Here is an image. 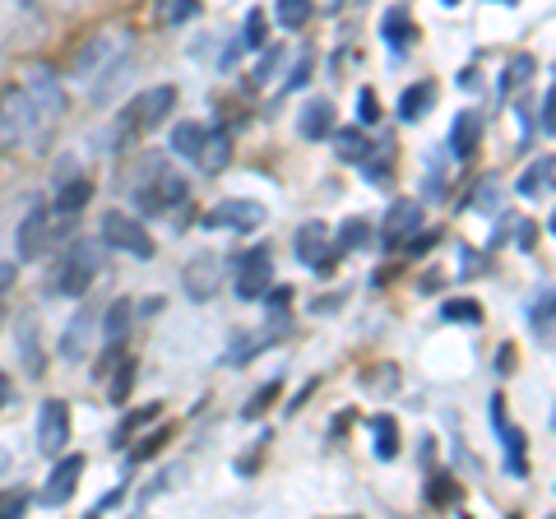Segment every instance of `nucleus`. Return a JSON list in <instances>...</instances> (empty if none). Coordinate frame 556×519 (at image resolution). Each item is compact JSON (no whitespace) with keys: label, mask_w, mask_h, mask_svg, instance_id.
<instances>
[{"label":"nucleus","mask_w":556,"mask_h":519,"mask_svg":"<svg viewBox=\"0 0 556 519\" xmlns=\"http://www.w3.org/2000/svg\"><path fill=\"white\" fill-rule=\"evenodd\" d=\"M422 232V204L417 200H394L390 210H386V246L390 251H399V246H408V241Z\"/></svg>","instance_id":"obj_13"},{"label":"nucleus","mask_w":556,"mask_h":519,"mask_svg":"<svg viewBox=\"0 0 556 519\" xmlns=\"http://www.w3.org/2000/svg\"><path fill=\"white\" fill-rule=\"evenodd\" d=\"M445 320H468V325H478V320H482V306H473V302H445Z\"/></svg>","instance_id":"obj_41"},{"label":"nucleus","mask_w":556,"mask_h":519,"mask_svg":"<svg viewBox=\"0 0 556 519\" xmlns=\"http://www.w3.org/2000/svg\"><path fill=\"white\" fill-rule=\"evenodd\" d=\"M380 33H386V42L394 47V56H408L413 42H417V24H413V14L404 5H390L386 10V20H380Z\"/></svg>","instance_id":"obj_18"},{"label":"nucleus","mask_w":556,"mask_h":519,"mask_svg":"<svg viewBox=\"0 0 556 519\" xmlns=\"http://www.w3.org/2000/svg\"><path fill=\"white\" fill-rule=\"evenodd\" d=\"M278 61H283V47H269V51H265V56H260V65H255V71H251V84H255V89H265V84L274 79V71H278Z\"/></svg>","instance_id":"obj_37"},{"label":"nucleus","mask_w":556,"mask_h":519,"mask_svg":"<svg viewBox=\"0 0 556 519\" xmlns=\"http://www.w3.org/2000/svg\"><path fill=\"white\" fill-rule=\"evenodd\" d=\"M274 288V251L269 246H251L237 260V298L241 302H260Z\"/></svg>","instance_id":"obj_9"},{"label":"nucleus","mask_w":556,"mask_h":519,"mask_svg":"<svg viewBox=\"0 0 556 519\" xmlns=\"http://www.w3.org/2000/svg\"><path fill=\"white\" fill-rule=\"evenodd\" d=\"M306 20H311L306 0H278V24H283V28H302Z\"/></svg>","instance_id":"obj_36"},{"label":"nucleus","mask_w":556,"mask_h":519,"mask_svg":"<svg viewBox=\"0 0 556 519\" xmlns=\"http://www.w3.org/2000/svg\"><path fill=\"white\" fill-rule=\"evenodd\" d=\"M204 130H208V126H200V121H177V126H172V135H167L172 153H181V159L195 163V153H200V144H204Z\"/></svg>","instance_id":"obj_24"},{"label":"nucleus","mask_w":556,"mask_h":519,"mask_svg":"<svg viewBox=\"0 0 556 519\" xmlns=\"http://www.w3.org/2000/svg\"><path fill=\"white\" fill-rule=\"evenodd\" d=\"M112 376H116V380L108 385V400H112V404H126V394H130V385H135V362H121Z\"/></svg>","instance_id":"obj_35"},{"label":"nucleus","mask_w":556,"mask_h":519,"mask_svg":"<svg viewBox=\"0 0 556 519\" xmlns=\"http://www.w3.org/2000/svg\"><path fill=\"white\" fill-rule=\"evenodd\" d=\"M265 204L260 200H223L214 204L204 218H200V228H214V232H255V228H265Z\"/></svg>","instance_id":"obj_8"},{"label":"nucleus","mask_w":556,"mask_h":519,"mask_svg":"<svg viewBox=\"0 0 556 519\" xmlns=\"http://www.w3.org/2000/svg\"><path fill=\"white\" fill-rule=\"evenodd\" d=\"M510 228H515V232H510V237H515V246H525V251H529V246H533V237H538L533 223H529V218H510Z\"/></svg>","instance_id":"obj_44"},{"label":"nucleus","mask_w":556,"mask_h":519,"mask_svg":"<svg viewBox=\"0 0 556 519\" xmlns=\"http://www.w3.org/2000/svg\"><path fill=\"white\" fill-rule=\"evenodd\" d=\"M51 214L47 210H33L24 223H20V232H14V251H20V260H38L47 251V241L56 237V228H47Z\"/></svg>","instance_id":"obj_15"},{"label":"nucleus","mask_w":556,"mask_h":519,"mask_svg":"<svg viewBox=\"0 0 556 519\" xmlns=\"http://www.w3.org/2000/svg\"><path fill=\"white\" fill-rule=\"evenodd\" d=\"M241 51H265V10H251L247 14V28H241Z\"/></svg>","instance_id":"obj_31"},{"label":"nucleus","mask_w":556,"mask_h":519,"mask_svg":"<svg viewBox=\"0 0 556 519\" xmlns=\"http://www.w3.org/2000/svg\"><path fill=\"white\" fill-rule=\"evenodd\" d=\"M496 200H501V177H482L478 195H468L464 204H468V210H496Z\"/></svg>","instance_id":"obj_34"},{"label":"nucleus","mask_w":556,"mask_h":519,"mask_svg":"<svg viewBox=\"0 0 556 519\" xmlns=\"http://www.w3.org/2000/svg\"><path fill=\"white\" fill-rule=\"evenodd\" d=\"M130 28H121V24H102L98 33H89L79 47H75V61H70V79H79V84H89V89H98L102 79H108L116 65H126L130 61Z\"/></svg>","instance_id":"obj_2"},{"label":"nucleus","mask_w":556,"mask_h":519,"mask_svg":"<svg viewBox=\"0 0 556 519\" xmlns=\"http://www.w3.org/2000/svg\"><path fill=\"white\" fill-rule=\"evenodd\" d=\"M274 400H278V380H269V385H265V390H260V394H255V400L247 404V418H260V413H265V408H269Z\"/></svg>","instance_id":"obj_43"},{"label":"nucleus","mask_w":556,"mask_h":519,"mask_svg":"<svg viewBox=\"0 0 556 519\" xmlns=\"http://www.w3.org/2000/svg\"><path fill=\"white\" fill-rule=\"evenodd\" d=\"M459 89H478V71H459Z\"/></svg>","instance_id":"obj_49"},{"label":"nucleus","mask_w":556,"mask_h":519,"mask_svg":"<svg viewBox=\"0 0 556 519\" xmlns=\"http://www.w3.org/2000/svg\"><path fill=\"white\" fill-rule=\"evenodd\" d=\"M0 320H5V302H0Z\"/></svg>","instance_id":"obj_52"},{"label":"nucleus","mask_w":556,"mask_h":519,"mask_svg":"<svg viewBox=\"0 0 556 519\" xmlns=\"http://www.w3.org/2000/svg\"><path fill=\"white\" fill-rule=\"evenodd\" d=\"M357 112H362V116H357L362 126H376V121H380V102H376L371 89H362V93H357Z\"/></svg>","instance_id":"obj_42"},{"label":"nucleus","mask_w":556,"mask_h":519,"mask_svg":"<svg viewBox=\"0 0 556 519\" xmlns=\"http://www.w3.org/2000/svg\"><path fill=\"white\" fill-rule=\"evenodd\" d=\"M367 218H348L343 223V232H339V241H334V251H357V246H367Z\"/></svg>","instance_id":"obj_32"},{"label":"nucleus","mask_w":556,"mask_h":519,"mask_svg":"<svg viewBox=\"0 0 556 519\" xmlns=\"http://www.w3.org/2000/svg\"><path fill=\"white\" fill-rule=\"evenodd\" d=\"M159 445H167V427H159V431H153V436L139 441V445H135V459H149Z\"/></svg>","instance_id":"obj_45"},{"label":"nucleus","mask_w":556,"mask_h":519,"mask_svg":"<svg viewBox=\"0 0 556 519\" xmlns=\"http://www.w3.org/2000/svg\"><path fill=\"white\" fill-rule=\"evenodd\" d=\"M390 167H394V144H371V153H367V163H362V172H367L371 181H386V177H390Z\"/></svg>","instance_id":"obj_30"},{"label":"nucleus","mask_w":556,"mask_h":519,"mask_svg":"<svg viewBox=\"0 0 556 519\" xmlns=\"http://www.w3.org/2000/svg\"><path fill=\"white\" fill-rule=\"evenodd\" d=\"M298 130H302V140H329L339 126H334V102L329 98H311L302 116H298Z\"/></svg>","instance_id":"obj_17"},{"label":"nucleus","mask_w":556,"mask_h":519,"mask_svg":"<svg viewBox=\"0 0 556 519\" xmlns=\"http://www.w3.org/2000/svg\"><path fill=\"white\" fill-rule=\"evenodd\" d=\"M38 144V121L28 112V98L20 93V84H5L0 89V153L20 149V144Z\"/></svg>","instance_id":"obj_5"},{"label":"nucleus","mask_w":556,"mask_h":519,"mask_svg":"<svg viewBox=\"0 0 556 519\" xmlns=\"http://www.w3.org/2000/svg\"><path fill=\"white\" fill-rule=\"evenodd\" d=\"M329 140H334V159H339V163H353V167L367 163V153H371L367 130H334Z\"/></svg>","instance_id":"obj_23"},{"label":"nucleus","mask_w":556,"mask_h":519,"mask_svg":"<svg viewBox=\"0 0 556 519\" xmlns=\"http://www.w3.org/2000/svg\"><path fill=\"white\" fill-rule=\"evenodd\" d=\"M298 260L306 269H320V274L334 269L339 251H334V237H329L325 223H302L298 228Z\"/></svg>","instance_id":"obj_10"},{"label":"nucleus","mask_w":556,"mask_h":519,"mask_svg":"<svg viewBox=\"0 0 556 519\" xmlns=\"http://www.w3.org/2000/svg\"><path fill=\"white\" fill-rule=\"evenodd\" d=\"M181 283H186V298L190 302H214L218 288H223V260L218 255H195L181 269Z\"/></svg>","instance_id":"obj_12"},{"label":"nucleus","mask_w":556,"mask_h":519,"mask_svg":"<svg viewBox=\"0 0 556 519\" xmlns=\"http://www.w3.org/2000/svg\"><path fill=\"white\" fill-rule=\"evenodd\" d=\"M89 200H93V181H84V177L56 186V214H65V218H70V214H79Z\"/></svg>","instance_id":"obj_26"},{"label":"nucleus","mask_w":556,"mask_h":519,"mask_svg":"<svg viewBox=\"0 0 556 519\" xmlns=\"http://www.w3.org/2000/svg\"><path fill=\"white\" fill-rule=\"evenodd\" d=\"M533 75H538V61H533V56H515V61L506 65V75H501V98H510L515 89H525Z\"/></svg>","instance_id":"obj_28"},{"label":"nucleus","mask_w":556,"mask_h":519,"mask_svg":"<svg viewBox=\"0 0 556 519\" xmlns=\"http://www.w3.org/2000/svg\"><path fill=\"white\" fill-rule=\"evenodd\" d=\"M102 246H112L121 255H135V260H149L153 255V237H149V228L139 218L112 210V214H102Z\"/></svg>","instance_id":"obj_7"},{"label":"nucleus","mask_w":556,"mask_h":519,"mask_svg":"<svg viewBox=\"0 0 556 519\" xmlns=\"http://www.w3.org/2000/svg\"><path fill=\"white\" fill-rule=\"evenodd\" d=\"M98 269H102V246L98 241H75L70 255H65V265L56 269V292L61 298H84V292L93 288Z\"/></svg>","instance_id":"obj_6"},{"label":"nucleus","mask_w":556,"mask_h":519,"mask_svg":"<svg viewBox=\"0 0 556 519\" xmlns=\"http://www.w3.org/2000/svg\"><path fill=\"white\" fill-rule=\"evenodd\" d=\"M84 519H98V515H84Z\"/></svg>","instance_id":"obj_53"},{"label":"nucleus","mask_w":556,"mask_h":519,"mask_svg":"<svg viewBox=\"0 0 556 519\" xmlns=\"http://www.w3.org/2000/svg\"><path fill=\"white\" fill-rule=\"evenodd\" d=\"M89 349H93V311H79V316L65 325V334H61V357L79 362V357H89Z\"/></svg>","instance_id":"obj_20"},{"label":"nucleus","mask_w":556,"mask_h":519,"mask_svg":"<svg viewBox=\"0 0 556 519\" xmlns=\"http://www.w3.org/2000/svg\"><path fill=\"white\" fill-rule=\"evenodd\" d=\"M371 436H376V459L399 455V422L394 418H371Z\"/></svg>","instance_id":"obj_29"},{"label":"nucleus","mask_w":556,"mask_h":519,"mask_svg":"<svg viewBox=\"0 0 556 519\" xmlns=\"http://www.w3.org/2000/svg\"><path fill=\"white\" fill-rule=\"evenodd\" d=\"M450 488H455L450 478H437V492H431V501H450Z\"/></svg>","instance_id":"obj_48"},{"label":"nucleus","mask_w":556,"mask_h":519,"mask_svg":"<svg viewBox=\"0 0 556 519\" xmlns=\"http://www.w3.org/2000/svg\"><path fill=\"white\" fill-rule=\"evenodd\" d=\"M552 177H556V159H552V153H538V163L525 167V177L515 181V190L525 200H538V195H547V190H552Z\"/></svg>","instance_id":"obj_21"},{"label":"nucleus","mask_w":556,"mask_h":519,"mask_svg":"<svg viewBox=\"0 0 556 519\" xmlns=\"http://www.w3.org/2000/svg\"><path fill=\"white\" fill-rule=\"evenodd\" d=\"M195 14H200L195 0H172V5H163V20L167 24H186V20H195Z\"/></svg>","instance_id":"obj_40"},{"label":"nucleus","mask_w":556,"mask_h":519,"mask_svg":"<svg viewBox=\"0 0 556 519\" xmlns=\"http://www.w3.org/2000/svg\"><path fill=\"white\" fill-rule=\"evenodd\" d=\"M529 316H533V330H538V339L552 343V292H543V298H538V306L529 311Z\"/></svg>","instance_id":"obj_38"},{"label":"nucleus","mask_w":556,"mask_h":519,"mask_svg":"<svg viewBox=\"0 0 556 519\" xmlns=\"http://www.w3.org/2000/svg\"><path fill=\"white\" fill-rule=\"evenodd\" d=\"M65 445H70V404L65 400H47L38 408V450L56 459Z\"/></svg>","instance_id":"obj_11"},{"label":"nucleus","mask_w":556,"mask_h":519,"mask_svg":"<svg viewBox=\"0 0 556 519\" xmlns=\"http://www.w3.org/2000/svg\"><path fill=\"white\" fill-rule=\"evenodd\" d=\"M431 102H437V89H431V79L408 84L404 98H399V116H404V121H422V116L431 112Z\"/></svg>","instance_id":"obj_25"},{"label":"nucleus","mask_w":556,"mask_h":519,"mask_svg":"<svg viewBox=\"0 0 556 519\" xmlns=\"http://www.w3.org/2000/svg\"><path fill=\"white\" fill-rule=\"evenodd\" d=\"M20 334H24V339H20V349H24V371H28V376H42L47 362H42V343H38V320L24 316Z\"/></svg>","instance_id":"obj_27"},{"label":"nucleus","mask_w":556,"mask_h":519,"mask_svg":"<svg viewBox=\"0 0 556 519\" xmlns=\"http://www.w3.org/2000/svg\"><path fill=\"white\" fill-rule=\"evenodd\" d=\"M172 107H177V84H153V89L135 93V98H130V107L121 112V140L159 130L163 121L172 116Z\"/></svg>","instance_id":"obj_4"},{"label":"nucleus","mask_w":556,"mask_h":519,"mask_svg":"<svg viewBox=\"0 0 556 519\" xmlns=\"http://www.w3.org/2000/svg\"><path fill=\"white\" fill-rule=\"evenodd\" d=\"M306 79H311V56H302V61H298V71L288 75V89H302Z\"/></svg>","instance_id":"obj_46"},{"label":"nucleus","mask_w":556,"mask_h":519,"mask_svg":"<svg viewBox=\"0 0 556 519\" xmlns=\"http://www.w3.org/2000/svg\"><path fill=\"white\" fill-rule=\"evenodd\" d=\"M5 283H14V265H10V260H0V288H5Z\"/></svg>","instance_id":"obj_50"},{"label":"nucleus","mask_w":556,"mask_h":519,"mask_svg":"<svg viewBox=\"0 0 556 519\" xmlns=\"http://www.w3.org/2000/svg\"><path fill=\"white\" fill-rule=\"evenodd\" d=\"M79 478H84V459L79 455L56 459V469H51L47 488H42V501H47V506H70L75 492H79Z\"/></svg>","instance_id":"obj_14"},{"label":"nucleus","mask_w":556,"mask_h":519,"mask_svg":"<svg viewBox=\"0 0 556 519\" xmlns=\"http://www.w3.org/2000/svg\"><path fill=\"white\" fill-rule=\"evenodd\" d=\"M496 436H506V450H510V473H525V445H529V441H525V431L506 422V427L496 431Z\"/></svg>","instance_id":"obj_33"},{"label":"nucleus","mask_w":556,"mask_h":519,"mask_svg":"<svg viewBox=\"0 0 556 519\" xmlns=\"http://www.w3.org/2000/svg\"><path fill=\"white\" fill-rule=\"evenodd\" d=\"M482 144V116L478 112H459L455 126H450V153H455L459 163H468Z\"/></svg>","instance_id":"obj_19"},{"label":"nucleus","mask_w":556,"mask_h":519,"mask_svg":"<svg viewBox=\"0 0 556 519\" xmlns=\"http://www.w3.org/2000/svg\"><path fill=\"white\" fill-rule=\"evenodd\" d=\"M126 186H130V200L139 214H167L177 204H186V177L172 172L163 153H139L135 167L126 172Z\"/></svg>","instance_id":"obj_1"},{"label":"nucleus","mask_w":556,"mask_h":519,"mask_svg":"<svg viewBox=\"0 0 556 519\" xmlns=\"http://www.w3.org/2000/svg\"><path fill=\"white\" fill-rule=\"evenodd\" d=\"M130 325H135L130 298H116V302L108 306V316H102V339H108V349H121V343L130 339Z\"/></svg>","instance_id":"obj_22"},{"label":"nucleus","mask_w":556,"mask_h":519,"mask_svg":"<svg viewBox=\"0 0 556 519\" xmlns=\"http://www.w3.org/2000/svg\"><path fill=\"white\" fill-rule=\"evenodd\" d=\"M232 163V135L228 130H218V126H208L204 130V144L195 153V167L204 172V177H218L223 167Z\"/></svg>","instance_id":"obj_16"},{"label":"nucleus","mask_w":556,"mask_h":519,"mask_svg":"<svg viewBox=\"0 0 556 519\" xmlns=\"http://www.w3.org/2000/svg\"><path fill=\"white\" fill-rule=\"evenodd\" d=\"M24 510H28V492H20V488L0 492V519H24Z\"/></svg>","instance_id":"obj_39"},{"label":"nucleus","mask_w":556,"mask_h":519,"mask_svg":"<svg viewBox=\"0 0 556 519\" xmlns=\"http://www.w3.org/2000/svg\"><path fill=\"white\" fill-rule=\"evenodd\" d=\"M5 404H10V376L0 371V408H5Z\"/></svg>","instance_id":"obj_51"},{"label":"nucleus","mask_w":556,"mask_h":519,"mask_svg":"<svg viewBox=\"0 0 556 519\" xmlns=\"http://www.w3.org/2000/svg\"><path fill=\"white\" fill-rule=\"evenodd\" d=\"M552 102H556V98H552V89H547V93H543V116H538V126H543V135H552V130H556V121H552Z\"/></svg>","instance_id":"obj_47"},{"label":"nucleus","mask_w":556,"mask_h":519,"mask_svg":"<svg viewBox=\"0 0 556 519\" xmlns=\"http://www.w3.org/2000/svg\"><path fill=\"white\" fill-rule=\"evenodd\" d=\"M20 93L28 98V112L38 121V149H47V135L56 130V121L65 116V93H61V79L47 61H28L20 71Z\"/></svg>","instance_id":"obj_3"}]
</instances>
